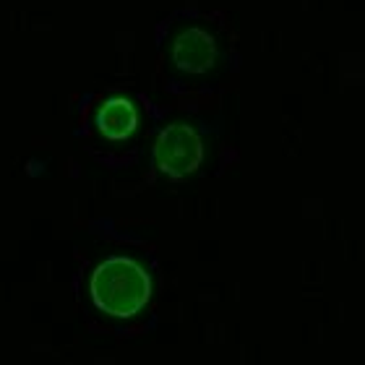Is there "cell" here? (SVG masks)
Returning a JSON list of instances; mask_svg holds the SVG:
<instances>
[{"instance_id":"277c9868","label":"cell","mask_w":365,"mask_h":365,"mask_svg":"<svg viewBox=\"0 0 365 365\" xmlns=\"http://www.w3.org/2000/svg\"><path fill=\"white\" fill-rule=\"evenodd\" d=\"M97 130L107 141H125L138 128V110L128 97H110L97 107Z\"/></svg>"},{"instance_id":"6da1fadb","label":"cell","mask_w":365,"mask_h":365,"mask_svg":"<svg viewBox=\"0 0 365 365\" xmlns=\"http://www.w3.org/2000/svg\"><path fill=\"white\" fill-rule=\"evenodd\" d=\"M89 297L107 319L128 321L146 311L154 297V277L144 261L133 256H107L91 269Z\"/></svg>"},{"instance_id":"3957f363","label":"cell","mask_w":365,"mask_h":365,"mask_svg":"<svg viewBox=\"0 0 365 365\" xmlns=\"http://www.w3.org/2000/svg\"><path fill=\"white\" fill-rule=\"evenodd\" d=\"M217 61V45L204 29H185L173 42V63L185 73H204Z\"/></svg>"},{"instance_id":"7a4b0ae2","label":"cell","mask_w":365,"mask_h":365,"mask_svg":"<svg viewBox=\"0 0 365 365\" xmlns=\"http://www.w3.org/2000/svg\"><path fill=\"white\" fill-rule=\"evenodd\" d=\"M204 162V141L188 123H170L154 141V165L168 178L193 175Z\"/></svg>"}]
</instances>
